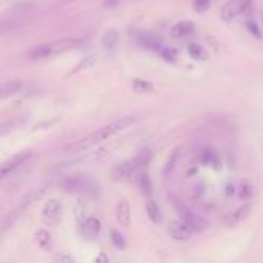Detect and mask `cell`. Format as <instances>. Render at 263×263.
<instances>
[{
  "label": "cell",
  "mask_w": 263,
  "mask_h": 263,
  "mask_svg": "<svg viewBox=\"0 0 263 263\" xmlns=\"http://www.w3.org/2000/svg\"><path fill=\"white\" fill-rule=\"evenodd\" d=\"M132 123H135V117L132 116H125V117H120L114 122H111L108 125H105V127L99 128L97 131L88 134L86 137H82L80 140L71 143L66 151L68 153H85L86 149H90L93 146H97L100 143L106 142L108 139H111V137H114L116 134L125 131L127 128H130Z\"/></svg>",
  "instance_id": "cell-1"
},
{
  "label": "cell",
  "mask_w": 263,
  "mask_h": 263,
  "mask_svg": "<svg viewBox=\"0 0 263 263\" xmlns=\"http://www.w3.org/2000/svg\"><path fill=\"white\" fill-rule=\"evenodd\" d=\"M80 45V40L77 39H60V40H53V42H48L43 43L40 46H37L34 49H31L28 57L33 60H42V59H48V57H53L62 53H66L69 49L76 48Z\"/></svg>",
  "instance_id": "cell-2"
},
{
  "label": "cell",
  "mask_w": 263,
  "mask_h": 263,
  "mask_svg": "<svg viewBox=\"0 0 263 263\" xmlns=\"http://www.w3.org/2000/svg\"><path fill=\"white\" fill-rule=\"evenodd\" d=\"M253 9V0H228L222 6L220 17L223 22H232L239 17H249Z\"/></svg>",
  "instance_id": "cell-3"
},
{
  "label": "cell",
  "mask_w": 263,
  "mask_h": 263,
  "mask_svg": "<svg viewBox=\"0 0 263 263\" xmlns=\"http://www.w3.org/2000/svg\"><path fill=\"white\" fill-rule=\"evenodd\" d=\"M172 200H174V205H175V208H177L179 214H180V219L194 232H203V231L208 230V220L203 216L197 214V212H194L193 209H190L186 205H183L182 200H177V198H172Z\"/></svg>",
  "instance_id": "cell-4"
},
{
  "label": "cell",
  "mask_w": 263,
  "mask_h": 263,
  "mask_svg": "<svg viewBox=\"0 0 263 263\" xmlns=\"http://www.w3.org/2000/svg\"><path fill=\"white\" fill-rule=\"evenodd\" d=\"M64 216V205L59 198H49L42 208V220L49 227H56Z\"/></svg>",
  "instance_id": "cell-5"
},
{
  "label": "cell",
  "mask_w": 263,
  "mask_h": 263,
  "mask_svg": "<svg viewBox=\"0 0 263 263\" xmlns=\"http://www.w3.org/2000/svg\"><path fill=\"white\" fill-rule=\"evenodd\" d=\"M30 157H31V151H20L12 157H9L8 160H5L3 164H0V182H2L3 179H6L11 172H14L22 165L27 164V160Z\"/></svg>",
  "instance_id": "cell-6"
},
{
  "label": "cell",
  "mask_w": 263,
  "mask_h": 263,
  "mask_svg": "<svg viewBox=\"0 0 263 263\" xmlns=\"http://www.w3.org/2000/svg\"><path fill=\"white\" fill-rule=\"evenodd\" d=\"M168 232H169V235L172 237V239L177 240V242H188L194 234V231L188 227L183 220L171 222L169 227H168Z\"/></svg>",
  "instance_id": "cell-7"
},
{
  "label": "cell",
  "mask_w": 263,
  "mask_h": 263,
  "mask_svg": "<svg viewBox=\"0 0 263 263\" xmlns=\"http://www.w3.org/2000/svg\"><path fill=\"white\" fill-rule=\"evenodd\" d=\"M135 166L132 162H122V164L116 165L114 169H112V175H114V179L119 182H130L134 174H135Z\"/></svg>",
  "instance_id": "cell-8"
},
{
  "label": "cell",
  "mask_w": 263,
  "mask_h": 263,
  "mask_svg": "<svg viewBox=\"0 0 263 263\" xmlns=\"http://www.w3.org/2000/svg\"><path fill=\"white\" fill-rule=\"evenodd\" d=\"M196 25L191 20H182L179 23H175L174 27L169 30V35L172 39H185V37L194 34Z\"/></svg>",
  "instance_id": "cell-9"
},
{
  "label": "cell",
  "mask_w": 263,
  "mask_h": 263,
  "mask_svg": "<svg viewBox=\"0 0 263 263\" xmlns=\"http://www.w3.org/2000/svg\"><path fill=\"white\" fill-rule=\"evenodd\" d=\"M116 220L122 227H130L131 225V208L128 200L122 198L116 206Z\"/></svg>",
  "instance_id": "cell-10"
},
{
  "label": "cell",
  "mask_w": 263,
  "mask_h": 263,
  "mask_svg": "<svg viewBox=\"0 0 263 263\" xmlns=\"http://www.w3.org/2000/svg\"><path fill=\"white\" fill-rule=\"evenodd\" d=\"M251 209H253L251 203H245V205H242L240 208H237L234 212H231L230 217L227 219V223L230 225V227H234V225H239L240 222H243V220H246V219L249 217V214H251Z\"/></svg>",
  "instance_id": "cell-11"
},
{
  "label": "cell",
  "mask_w": 263,
  "mask_h": 263,
  "mask_svg": "<svg viewBox=\"0 0 263 263\" xmlns=\"http://www.w3.org/2000/svg\"><path fill=\"white\" fill-rule=\"evenodd\" d=\"M23 83L19 80H11V82H3L0 83V100H3L6 97H11L17 93L22 91Z\"/></svg>",
  "instance_id": "cell-12"
},
{
  "label": "cell",
  "mask_w": 263,
  "mask_h": 263,
  "mask_svg": "<svg viewBox=\"0 0 263 263\" xmlns=\"http://www.w3.org/2000/svg\"><path fill=\"white\" fill-rule=\"evenodd\" d=\"M100 230H102V225H100V222L96 217L88 219L83 225V228H82L85 237H88V239H94V237H97Z\"/></svg>",
  "instance_id": "cell-13"
},
{
  "label": "cell",
  "mask_w": 263,
  "mask_h": 263,
  "mask_svg": "<svg viewBox=\"0 0 263 263\" xmlns=\"http://www.w3.org/2000/svg\"><path fill=\"white\" fill-rule=\"evenodd\" d=\"M198 160L202 165H206V166H214L219 165V160H217V156L216 153L212 151L211 148H202L198 153Z\"/></svg>",
  "instance_id": "cell-14"
},
{
  "label": "cell",
  "mask_w": 263,
  "mask_h": 263,
  "mask_svg": "<svg viewBox=\"0 0 263 263\" xmlns=\"http://www.w3.org/2000/svg\"><path fill=\"white\" fill-rule=\"evenodd\" d=\"M146 214L153 223H160L162 222V212L159 205L154 202V200H148L146 202Z\"/></svg>",
  "instance_id": "cell-15"
},
{
  "label": "cell",
  "mask_w": 263,
  "mask_h": 263,
  "mask_svg": "<svg viewBox=\"0 0 263 263\" xmlns=\"http://www.w3.org/2000/svg\"><path fill=\"white\" fill-rule=\"evenodd\" d=\"M65 186L68 191H83L88 188V179L77 175V177H72V179L66 180Z\"/></svg>",
  "instance_id": "cell-16"
},
{
  "label": "cell",
  "mask_w": 263,
  "mask_h": 263,
  "mask_svg": "<svg viewBox=\"0 0 263 263\" xmlns=\"http://www.w3.org/2000/svg\"><path fill=\"white\" fill-rule=\"evenodd\" d=\"M35 243L42 249H49L51 248V234H49L46 230H39L35 231Z\"/></svg>",
  "instance_id": "cell-17"
},
{
  "label": "cell",
  "mask_w": 263,
  "mask_h": 263,
  "mask_svg": "<svg viewBox=\"0 0 263 263\" xmlns=\"http://www.w3.org/2000/svg\"><path fill=\"white\" fill-rule=\"evenodd\" d=\"M132 90L139 94H149V93H154V85L143 79H135L132 82Z\"/></svg>",
  "instance_id": "cell-18"
},
{
  "label": "cell",
  "mask_w": 263,
  "mask_h": 263,
  "mask_svg": "<svg viewBox=\"0 0 263 263\" xmlns=\"http://www.w3.org/2000/svg\"><path fill=\"white\" fill-rule=\"evenodd\" d=\"M137 183H139L140 191L145 196H151V193H153V183H151V179H149V175L146 172H140L139 174V177H137Z\"/></svg>",
  "instance_id": "cell-19"
},
{
  "label": "cell",
  "mask_w": 263,
  "mask_h": 263,
  "mask_svg": "<svg viewBox=\"0 0 263 263\" xmlns=\"http://www.w3.org/2000/svg\"><path fill=\"white\" fill-rule=\"evenodd\" d=\"M149 159H151V154H149L148 149H142V151L135 156V159H134V162H132L134 166H135V169L146 168L148 164H149Z\"/></svg>",
  "instance_id": "cell-20"
},
{
  "label": "cell",
  "mask_w": 263,
  "mask_h": 263,
  "mask_svg": "<svg viewBox=\"0 0 263 263\" xmlns=\"http://www.w3.org/2000/svg\"><path fill=\"white\" fill-rule=\"evenodd\" d=\"M188 54H190L196 60H205L208 57V54H206V51L203 49V46H200L198 43L188 45Z\"/></svg>",
  "instance_id": "cell-21"
},
{
  "label": "cell",
  "mask_w": 263,
  "mask_h": 263,
  "mask_svg": "<svg viewBox=\"0 0 263 263\" xmlns=\"http://www.w3.org/2000/svg\"><path fill=\"white\" fill-rule=\"evenodd\" d=\"M237 193H239V197L242 200H249V198H251V196H253V185L249 182H243Z\"/></svg>",
  "instance_id": "cell-22"
},
{
  "label": "cell",
  "mask_w": 263,
  "mask_h": 263,
  "mask_svg": "<svg viewBox=\"0 0 263 263\" xmlns=\"http://www.w3.org/2000/svg\"><path fill=\"white\" fill-rule=\"evenodd\" d=\"M117 43V33L114 30H111L106 33V35L103 37V45L111 49V48H114V45Z\"/></svg>",
  "instance_id": "cell-23"
},
{
  "label": "cell",
  "mask_w": 263,
  "mask_h": 263,
  "mask_svg": "<svg viewBox=\"0 0 263 263\" xmlns=\"http://www.w3.org/2000/svg\"><path fill=\"white\" fill-rule=\"evenodd\" d=\"M246 28H248V31L251 33L254 37H257V39H262V37H263V33H262V30L257 27L256 20H253V19H248V20H246Z\"/></svg>",
  "instance_id": "cell-24"
},
{
  "label": "cell",
  "mask_w": 263,
  "mask_h": 263,
  "mask_svg": "<svg viewBox=\"0 0 263 263\" xmlns=\"http://www.w3.org/2000/svg\"><path fill=\"white\" fill-rule=\"evenodd\" d=\"M111 242L112 243H114L117 248H125V246H127V242H125V237L119 232V231H111Z\"/></svg>",
  "instance_id": "cell-25"
},
{
  "label": "cell",
  "mask_w": 263,
  "mask_h": 263,
  "mask_svg": "<svg viewBox=\"0 0 263 263\" xmlns=\"http://www.w3.org/2000/svg\"><path fill=\"white\" fill-rule=\"evenodd\" d=\"M211 5V0H194V9L198 12V14H202L205 12Z\"/></svg>",
  "instance_id": "cell-26"
},
{
  "label": "cell",
  "mask_w": 263,
  "mask_h": 263,
  "mask_svg": "<svg viewBox=\"0 0 263 263\" xmlns=\"http://www.w3.org/2000/svg\"><path fill=\"white\" fill-rule=\"evenodd\" d=\"M94 64H96V57H94V56L88 57L85 62H82V64L79 65V68L76 69V72H77V71H80V69H83V68H91V66H94Z\"/></svg>",
  "instance_id": "cell-27"
},
{
  "label": "cell",
  "mask_w": 263,
  "mask_h": 263,
  "mask_svg": "<svg viewBox=\"0 0 263 263\" xmlns=\"http://www.w3.org/2000/svg\"><path fill=\"white\" fill-rule=\"evenodd\" d=\"M179 149H175V151H174V154H172V157H171V160L168 162V166H166V171H169L172 166H174V164H175V160H177V157H179Z\"/></svg>",
  "instance_id": "cell-28"
},
{
  "label": "cell",
  "mask_w": 263,
  "mask_h": 263,
  "mask_svg": "<svg viewBox=\"0 0 263 263\" xmlns=\"http://www.w3.org/2000/svg\"><path fill=\"white\" fill-rule=\"evenodd\" d=\"M234 186H232V183H230V185H227V196H232L234 194Z\"/></svg>",
  "instance_id": "cell-29"
}]
</instances>
